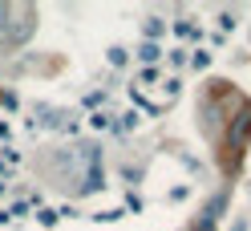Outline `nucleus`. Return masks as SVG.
<instances>
[{"label":"nucleus","mask_w":251,"mask_h":231,"mask_svg":"<svg viewBox=\"0 0 251 231\" xmlns=\"http://www.w3.org/2000/svg\"><path fill=\"white\" fill-rule=\"evenodd\" d=\"M8 25H12V8H8V4H0V33H4Z\"/></svg>","instance_id":"3"},{"label":"nucleus","mask_w":251,"mask_h":231,"mask_svg":"<svg viewBox=\"0 0 251 231\" xmlns=\"http://www.w3.org/2000/svg\"><path fill=\"white\" fill-rule=\"evenodd\" d=\"M37 219H41V227H53V223H57V211H41Z\"/></svg>","instance_id":"4"},{"label":"nucleus","mask_w":251,"mask_h":231,"mask_svg":"<svg viewBox=\"0 0 251 231\" xmlns=\"http://www.w3.org/2000/svg\"><path fill=\"white\" fill-rule=\"evenodd\" d=\"M138 57H142L146 65H150V61H158V57H162V49H158L154 41H146V45H138Z\"/></svg>","instance_id":"2"},{"label":"nucleus","mask_w":251,"mask_h":231,"mask_svg":"<svg viewBox=\"0 0 251 231\" xmlns=\"http://www.w3.org/2000/svg\"><path fill=\"white\" fill-rule=\"evenodd\" d=\"M251 138V110H243L239 118H235V126H231V146H243Z\"/></svg>","instance_id":"1"}]
</instances>
